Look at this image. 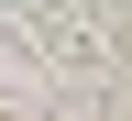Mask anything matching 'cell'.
Returning a JSON list of instances; mask_svg holds the SVG:
<instances>
[]
</instances>
